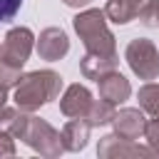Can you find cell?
<instances>
[{
  "label": "cell",
  "instance_id": "16",
  "mask_svg": "<svg viewBox=\"0 0 159 159\" xmlns=\"http://www.w3.org/2000/svg\"><path fill=\"white\" fill-rule=\"evenodd\" d=\"M137 99H139V107L144 112H149L152 117H159V84H152L149 82V84L139 87Z\"/></svg>",
  "mask_w": 159,
  "mask_h": 159
},
{
  "label": "cell",
  "instance_id": "4",
  "mask_svg": "<svg viewBox=\"0 0 159 159\" xmlns=\"http://www.w3.org/2000/svg\"><path fill=\"white\" fill-rule=\"evenodd\" d=\"M25 144L45 157H57L65 152V144H62V134L55 132L45 119H37V117H30V124H27V132H25Z\"/></svg>",
  "mask_w": 159,
  "mask_h": 159
},
{
  "label": "cell",
  "instance_id": "1",
  "mask_svg": "<svg viewBox=\"0 0 159 159\" xmlns=\"http://www.w3.org/2000/svg\"><path fill=\"white\" fill-rule=\"evenodd\" d=\"M60 87H62V77L52 70H37V72L22 75L15 89V104L25 112H35L42 104L52 102L60 94Z\"/></svg>",
  "mask_w": 159,
  "mask_h": 159
},
{
  "label": "cell",
  "instance_id": "6",
  "mask_svg": "<svg viewBox=\"0 0 159 159\" xmlns=\"http://www.w3.org/2000/svg\"><path fill=\"white\" fill-rule=\"evenodd\" d=\"M99 157H152V147H142L134 144V139H124L119 134H107L102 137L99 147H97Z\"/></svg>",
  "mask_w": 159,
  "mask_h": 159
},
{
  "label": "cell",
  "instance_id": "14",
  "mask_svg": "<svg viewBox=\"0 0 159 159\" xmlns=\"http://www.w3.org/2000/svg\"><path fill=\"white\" fill-rule=\"evenodd\" d=\"M27 124H30V117L25 114V109H10V107H2L0 109V132L15 137V139H22L25 132H27Z\"/></svg>",
  "mask_w": 159,
  "mask_h": 159
},
{
  "label": "cell",
  "instance_id": "3",
  "mask_svg": "<svg viewBox=\"0 0 159 159\" xmlns=\"http://www.w3.org/2000/svg\"><path fill=\"white\" fill-rule=\"evenodd\" d=\"M124 57H127V62L137 77H142V80H157L159 77V52H157L152 40H147V37L132 40L127 45Z\"/></svg>",
  "mask_w": 159,
  "mask_h": 159
},
{
  "label": "cell",
  "instance_id": "17",
  "mask_svg": "<svg viewBox=\"0 0 159 159\" xmlns=\"http://www.w3.org/2000/svg\"><path fill=\"white\" fill-rule=\"evenodd\" d=\"M137 17L147 27H159V0H144V5H142Z\"/></svg>",
  "mask_w": 159,
  "mask_h": 159
},
{
  "label": "cell",
  "instance_id": "20",
  "mask_svg": "<svg viewBox=\"0 0 159 159\" xmlns=\"http://www.w3.org/2000/svg\"><path fill=\"white\" fill-rule=\"evenodd\" d=\"M22 0H0V22H7L17 15Z\"/></svg>",
  "mask_w": 159,
  "mask_h": 159
},
{
  "label": "cell",
  "instance_id": "7",
  "mask_svg": "<svg viewBox=\"0 0 159 159\" xmlns=\"http://www.w3.org/2000/svg\"><path fill=\"white\" fill-rule=\"evenodd\" d=\"M37 52H40L42 60H50V62L62 60L70 52V40H67L65 30H60V27L42 30L40 37H37Z\"/></svg>",
  "mask_w": 159,
  "mask_h": 159
},
{
  "label": "cell",
  "instance_id": "10",
  "mask_svg": "<svg viewBox=\"0 0 159 159\" xmlns=\"http://www.w3.org/2000/svg\"><path fill=\"white\" fill-rule=\"evenodd\" d=\"M112 124H114V134H119L124 139H139L144 134L147 119L139 109H119L114 114Z\"/></svg>",
  "mask_w": 159,
  "mask_h": 159
},
{
  "label": "cell",
  "instance_id": "15",
  "mask_svg": "<svg viewBox=\"0 0 159 159\" xmlns=\"http://www.w3.org/2000/svg\"><path fill=\"white\" fill-rule=\"evenodd\" d=\"M114 114H117L114 104L107 102V99H99V102H92V107H89V112H87L84 119H87L92 127H102V124H109V122L114 119Z\"/></svg>",
  "mask_w": 159,
  "mask_h": 159
},
{
  "label": "cell",
  "instance_id": "23",
  "mask_svg": "<svg viewBox=\"0 0 159 159\" xmlns=\"http://www.w3.org/2000/svg\"><path fill=\"white\" fill-rule=\"evenodd\" d=\"M5 102H7V89H5V87H0V109L5 107Z\"/></svg>",
  "mask_w": 159,
  "mask_h": 159
},
{
  "label": "cell",
  "instance_id": "12",
  "mask_svg": "<svg viewBox=\"0 0 159 159\" xmlns=\"http://www.w3.org/2000/svg\"><path fill=\"white\" fill-rule=\"evenodd\" d=\"M117 65H119V57H117V55L87 52V55L82 57V62H80V70H82V75H84L87 80H99V77H104L107 72L117 70Z\"/></svg>",
  "mask_w": 159,
  "mask_h": 159
},
{
  "label": "cell",
  "instance_id": "9",
  "mask_svg": "<svg viewBox=\"0 0 159 159\" xmlns=\"http://www.w3.org/2000/svg\"><path fill=\"white\" fill-rule=\"evenodd\" d=\"M97 82H99V97L107 99V102H112V104H119V102L129 99V94H132L129 80H127L124 75H119L117 70L107 72V75L99 77Z\"/></svg>",
  "mask_w": 159,
  "mask_h": 159
},
{
  "label": "cell",
  "instance_id": "21",
  "mask_svg": "<svg viewBox=\"0 0 159 159\" xmlns=\"http://www.w3.org/2000/svg\"><path fill=\"white\" fill-rule=\"evenodd\" d=\"M12 139H15V137L0 132V157H12V154H15V144H12Z\"/></svg>",
  "mask_w": 159,
  "mask_h": 159
},
{
  "label": "cell",
  "instance_id": "19",
  "mask_svg": "<svg viewBox=\"0 0 159 159\" xmlns=\"http://www.w3.org/2000/svg\"><path fill=\"white\" fill-rule=\"evenodd\" d=\"M144 137H147L152 152L159 154V117H154V119L147 122V127H144Z\"/></svg>",
  "mask_w": 159,
  "mask_h": 159
},
{
  "label": "cell",
  "instance_id": "11",
  "mask_svg": "<svg viewBox=\"0 0 159 159\" xmlns=\"http://www.w3.org/2000/svg\"><path fill=\"white\" fill-rule=\"evenodd\" d=\"M89 129H92V124H89L87 119L72 117V119L62 127V132H60L65 149H67V152H80V149H84V147H87V139H89Z\"/></svg>",
  "mask_w": 159,
  "mask_h": 159
},
{
  "label": "cell",
  "instance_id": "24",
  "mask_svg": "<svg viewBox=\"0 0 159 159\" xmlns=\"http://www.w3.org/2000/svg\"><path fill=\"white\" fill-rule=\"evenodd\" d=\"M0 45H2V42H0Z\"/></svg>",
  "mask_w": 159,
  "mask_h": 159
},
{
  "label": "cell",
  "instance_id": "22",
  "mask_svg": "<svg viewBox=\"0 0 159 159\" xmlns=\"http://www.w3.org/2000/svg\"><path fill=\"white\" fill-rule=\"evenodd\" d=\"M62 2H65L67 7H84L89 0H62Z\"/></svg>",
  "mask_w": 159,
  "mask_h": 159
},
{
  "label": "cell",
  "instance_id": "2",
  "mask_svg": "<svg viewBox=\"0 0 159 159\" xmlns=\"http://www.w3.org/2000/svg\"><path fill=\"white\" fill-rule=\"evenodd\" d=\"M75 32L80 35V40L84 42L87 52H97V55H117V45H114V35L107 27V15L104 10H84L80 15H75L72 20Z\"/></svg>",
  "mask_w": 159,
  "mask_h": 159
},
{
  "label": "cell",
  "instance_id": "18",
  "mask_svg": "<svg viewBox=\"0 0 159 159\" xmlns=\"http://www.w3.org/2000/svg\"><path fill=\"white\" fill-rule=\"evenodd\" d=\"M22 80V75H20V67H12V65H7V62H0V87H12V84H17Z\"/></svg>",
  "mask_w": 159,
  "mask_h": 159
},
{
  "label": "cell",
  "instance_id": "8",
  "mask_svg": "<svg viewBox=\"0 0 159 159\" xmlns=\"http://www.w3.org/2000/svg\"><path fill=\"white\" fill-rule=\"evenodd\" d=\"M92 94H89V89L84 87V84H70L67 87V92L62 94V99H60V109H62V114H67V117H87V112H89V107H92Z\"/></svg>",
  "mask_w": 159,
  "mask_h": 159
},
{
  "label": "cell",
  "instance_id": "5",
  "mask_svg": "<svg viewBox=\"0 0 159 159\" xmlns=\"http://www.w3.org/2000/svg\"><path fill=\"white\" fill-rule=\"evenodd\" d=\"M32 45H35V35L30 27H12L5 37H2V45H0V62H7L12 67H20L27 62L30 52H32Z\"/></svg>",
  "mask_w": 159,
  "mask_h": 159
},
{
  "label": "cell",
  "instance_id": "13",
  "mask_svg": "<svg viewBox=\"0 0 159 159\" xmlns=\"http://www.w3.org/2000/svg\"><path fill=\"white\" fill-rule=\"evenodd\" d=\"M142 5H144V0H107L104 15L114 25H127L129 20H134L139 15Z\"/></svg>",
  "mask_w": 159,
  "mask_h": 159
}]
</instances>
